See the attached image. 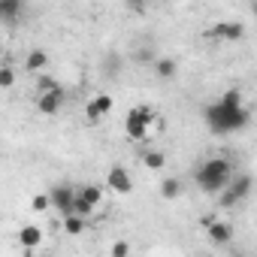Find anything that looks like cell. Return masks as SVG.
I'll list each match as a JSON object with an SVG mask.
<instances>
[{
  "instance_id": "26",
  "label": "cell",
  "mask_w": 257,
  "mask_h": 257,
  "mask_svg": "<svg viewBox=\"0 0 257 257\" xmlns=\"http://www.w3.org/2000/svg\"><path fill=\"white\" fill-rule=\"evenodd\" d=\"M137 61H146V64H152V61H155V55H152L149 49H143V52L137 55Z\"/></svg>"
},
{
  "instance_id": "21",
  "label": "cell",
  "mask_w": 257,
  "mask_h": 257,
  "mask_svg": "<svg viewBox=\"0 0 257 257\" xmlns=\"http://www.w3.org/2000/svg\"><path fill=\"white\" fill-rule=\"evenodd\" d=\"M221 103H227V106H245V103H242V91H236V88H230V91H224V97H221Z\"/></svg>"
},
{
  "instance_id": "3",
  "label": "cell",
  "mask_w": 257,
  "mask_h": 257,
  "mask_svg": "<svg viewBox=\"0 0 257 257\" xmlns=\"http://www.w3.org/2000/svg\"><path fill=\"white\" fill-rule=\"evenodd\" d=\"M155 121H158V115H155L152 106H134L131 112H127V118H124V134H127V140H134V143L149 140V127Z\"/></svg>"
},
{
  "instance_id": "8",
  "label": "cell",
  "mask_w": 257,
  "mask_h": 257,
  "mask_svg": "<svg viewBox=\"0 0 257 257\" xmlns=\"http://www.w3.org/2000/svg\"><path fill=\"white\" fill-rule=\"evenodd\" d=\"M203 227H206V233H209V239H212L215 245H227V242L233 239V227H230L227 221H218V218H203Z\"/></svg>"
},
{
  "instance_id": "13",
  "label": "cell",
  "mask_w": 257,
  "mask_h": 257,
  "mask_svg": "<svg viewBox=\"0 0 257 257\" xmlns=\"http://www.w3.org/2000/svg\"><path fill=\"white\" fill-rule=\"evenodd\" d=\"M46 67H49V52H43V49L28 52V58H25V70L28 73H43Z\"/></svg>"
},
{
  "instance_id": "24",
  "label": "cell",
  "mask_w": 257,
  "mask_h": 257,
  "mask_svg": "<svg viewBox=\"0 0 257 257\" xmlns=\"http://www.w3.org/2000/svg\"><path fill=\"white\" fill-rule=\"evenodd\" d=\"M127 254H131V245L127 242H115L112 245V257H127Z\"/></svg>"
},
{
  "instance_id": "19",
  "label": "cell",
  "mask_w": 257,
  "mask_h": 257,
  "mask_svg": "<svg viewBox=\"0 0 257 257\" xmlns=\"http://www.w3.org/2000/svg\"><path fill=\"white\" fill-rule=\"evenodd\" d=\"M91 212H94V206H91V203H88V200H85V197L76 191V197H73V215H82V218H88Z\"/></svg>"
},
{
  "instance_id": "18",
  "label": "cell",
  "mask_w": 257,
  "mask_h": 257,
  "mask_svg": "<svg viewBox=\"0 0 257 257\" xmlns=\"http://www.w3.org/2000/svg\"><path fill=\"white\" fill-rule=\"evenodd\" d=\"M79 194H82V197H85V200H88V203H91L94 209H97V206L103 203V188H100V185H85V188H82Z\"/></svg>"
},
{
  "instance_id": "25",
  "label": "cell",
  "mask_w": 257,
  "mask_h": 257,
  "mask_svg": "<svg viewBox=\"0 0 257 257\" xmlns=\"http://www.w3.org/2000/svg\"><path fill=\"white\" fill-rule=\"evenodd\" d=\"M124 7L131 13H146V0H124Z\"/></svg>"
},
{
  "instance_id": "15",
  "label": "cell",
  "mask_w": 257,
  "mask_h": 257,
  "mask_svg": "<svg viewBox=\"0 0 257 257\" xmlns=\"http://www.w3.org/2000/svg\"><path fill=\"white\" fill-rule=\"evenodd\" d=\"M161 197L164 200H179L182 197V182L179 179H164L161 182Z\"/></svg>"
},
{
  "instance_id": "10",
  "label": "cell",
  "mask_w": 257,
  "mask_h": 257,
  "mask_svg": "<svg viewBox=\"0 0 257 257\" xmlns=\"http://www.w3.org/2000/svg\"><path fill=\"white\" fill-rule=\"evenodd\" d=\"M106 185H109L115 194H131L134 179H131V173H127L124 167H112V170L106 173Z\"/></svg>"
},
{
  "instance_id": "9",
  "label": "cell",
  "mask_w": 257,
  "mask_h": 257,
  "mask_svg": "<svg viewBox=\"0 0 257 257\" xmlns=\"http://www.w3.org/2000/svg\"><path fill=\"white\" fill-rule=\"evenodd\" d=\"M112 112V97L109 94H97V97H91L88 103H85V118L88 121H100V118H106Z\"/></svg>"
},
{
  "instance_id": "16",
  "label": "cell",
  "mask_w": 257,
  "mask_h": 257,
  "mask_svg": "<svg viewBox=\"0 0 257 257\" xmlns=\"http://www.w3.org/2000/svg\"><path fill=\"white\" fill-rule=\"evenodd\" d=\"M85 221H88V218H82V215H73V212H70V215H64V230H67L70 236H79V233L85 230Z\"/></svg>"
},
{
  "instance_id": "20",
  "label": "cell",
  "mask_w": 257,
  "mask_h": 257,
  "mask_svg": "<svg viewBox=\"0 0 257 257\" xmlns=\"http://www.w3.org/2000/svg\"><path fill=\"white\" fill-rule=\"evenodd\" d=\"M16 85V70L10 64H0V88H13Z\"/></svg>"
},
{
  "instance_id": "2",
  "label": "cell",
  "mask_w": 257,
  "mask_h": 257,
  "mask_svg": "<svg viewBox=\"0 0 257 257\" xmlns=\"http://www.w3.org/2000/svg\"><path fill=\"white\" fill-rule=\"evenodd\" d=\"M230 176H233V161H227V158H209V161H203V167L197 170V185H200V191L203 194H218L227 182H230Z\"/></svg>"
},
{
  "instance_id": "14",
  "label": "cell",
  "mask_w": 257,
  "mask_h": 257,
  "mask_svg": "<svg viewBox=\"0 0 257 257\" xmlns=\"http://www.w3.org/2000/svg\"><path fill=\"white\" fill-rule=\"evenodd\" d=\"M152 70H155V76H158V79H173L179 67H176V61H173V58H155V61H152Z\"/></svg>"
},
{
  "instance_id": "7",
  "label": "cell",
  "mask_w": 257,
  "mask_h": 257,
  "mask_svg": "<svg viewBox=\"0 0 257 257\" xmlns=\"http://www.w3.org/2000/svg\"><path fill=\"white\" fill-rule=\"evenodd\" d=\"M206 37H212V40H218V43H239V40L245 37V28H242L239 22H221V25H215Z\"/></svg>"
},
{
  "instance_id": "1",
  "label": "cell",
  "mask_w": 257,
  "mask_h": 257,
  "mask_svg": "<svg viewBox=\"0 0 257 257\" xmlns=\"http://www.w3.org/2000/svg\"><path fill=\"white\" fill-rule=\"evenodd\" d=\"M203 118H206L212 134H239V131H245V127L251 124V112L245 106H227L221 100L206 106Z\"/></svg>"
},
{
  "instance_id": "12",
  "label": "cell",
  "mask_w": 257,
  "mask_h": 257,
  "mask_svg": "<svg viewBox=\"0 0 257 257\" xmlns=\"http://www.w3.org/2000/svg\"><path fill=\"white\" fill-rule=\"evenodd\" d=\"M25 13V0H0V22H19Z\"/></svg>"
},
{
  "instance_id": "22",
  "label": "cell",
  "mask_w": 257,
  "mask_h": 257,
  "mask_svg": "<svg viewBox=\"0 0 257 257\" xmlns=\"http://www.w3.org/2000/svg\"><path fill=\"white\" fill-rule=\"evenodd\" d=\"M31 209H34V212H49V209H52L49 194H37V197L31 200Z\"/></svg>"
},
{
  "instance_id": "23",
  "label": "cell",
  "mask_w": 257,
  "mask_h": 257,
  "mask_svg": "<svg viewBox=\"0 0 257 257\" xmlns=\"http://www.w3.org/2000/svg\"><path fill=\"white\" fill-rule=\"evenodd\" d=\"M58 82L52 79V76H40V82H37V94H43V91H52Z\"/></svg>"
},
{
  "instance_id": "11",
  "label": "cell",
  "mask_w": 257,
  "mask_h": 257,
  "mask_svg": "<svg viewBox=\"0 0 257 257\" xmlns=\"http://www.w3.org/2000/svg\"><path fill=\"white\" fill-rule=\"evenodd\" d=\"M19 245H22L25 251L40 248V245H43V230H40L37 224H25V227L19 230Z\"/></svg>"
},
{
  "instance_id": "27",
  "label": "cell",
  "mask_w": 257,
  "mask_h": 257,
  "mask_svg": "<svg viewBox=\"0 0 257 257\" xmlns=\"http://www.w3.org/2000/svg\"><path fill=\"white\" fill-rule=\"evenodd\" d=\"M0 58H4V49H0Z\"/></svg>"
},
{
  "instance_id": "17",
  "label": "cell",
  "mask_w": 257,
  "mask_h": 257,
  "mask_svg": "<svg viewBox=\"0 0 257 257\" xmlns=\"http://www.w3.org/2000/svg\"><path fill=\"white\" fill-rule=\"evenodd\" d=\"M143 164H146V170H164L167 155H164V152H146V155H143Z\"/></svg>"
},
{
  "instance_id": "4",
  "label": "cell",
  "mask_w": 257,
  "mask_h": 257,
  "mask_svg": "<svg viewBox=\"0 0 257 257\" xmlns=\"http://www.w3.org/2000/svg\"><path fill=\"white\" fill-rule=\"evenodd\" d=\"M251 185H254V179H251L248 173H242V176H236V179L230 176V182H227V185L218 191V194H221V206H224V209H233V206H239V203H242V200L251 194Z\"/></svg>"
},
{
  "instance_id": "6",
  "label": "cell",
  "mask_w": 257,
  "mask_h": 257,
  "mask_svg": "<svg viewBox=\"0 0 257 257\" xmlns=\"http://www.w3.org/2000/svg\"><path fill=\"white\" fill-rule=\"evenodd\" d=\"M73 197H76V188H70V185H55L52 194H49V203H52V209L61 212V218H64V215L73 212Z\"/></svg>"
},
{
  "instance_id": "5",
  "label": "cell",
  "mask_w": 257,
  "mask_h": 257,
  "mask_svg": "<svg viewBox=\"0 0 257 257\" xmlns=\"http://www.w3.org/2000/svg\"><path fill=\"white\" fill-rule=\"evenodd\" d=\"M64 103H67V91H64L61 85H55L52 91L37 94V112L46 115V118H55V115L64 109Z\"/></svg>"
}]
</instances>
